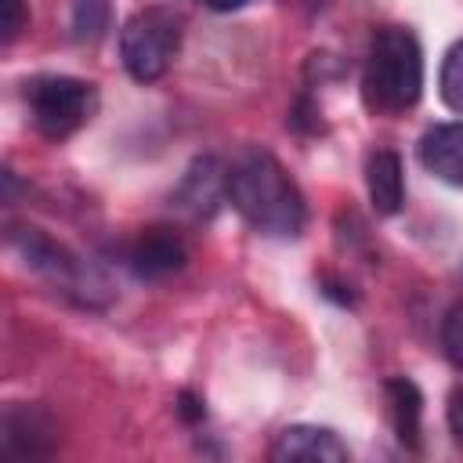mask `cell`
<instances>
[{"label":"cell","instance_id":"15","mask_svg":"<svg viewBox=\"0 0 463 463\" xmlns=\"http://www.w3.org/2000/svg\"><path fill=\"white\" fill-rule=\"evenodd\" d=\"M441 347H445L449 362L456 369H463V300L456 307H449V315L441 322Z\"/></svg>","mask_w":463,"mask_h":463},{"label":"cell","instance_id":"14","mask_svg":"<svg viewBox=\"0 0 463 463\" xmlns=\"http://www.w3.org/2000/svg\"><path fill=\"white\" fill-rule=\"evenodd\" d=\"M441 98H445V105L452 109V112H459L463 116V40L459 43H452L449 51H445V61H441Z\"/></svg>","mask_w":463,"mask_h":463},{"label":"cell","instance_id":"11","mask_svg":"<svg viewBox=\"0 0 463 463\" xmlns=\"http://www.w3.org/2000/svg\"><path fill=\"white\" fill-rule=\"evenodd\" d=\"M365 188H369V203L376 213L394 217L405 203V170L398 152L391 148H376L365 163Z\"/></svg>","mask_w":463,"mask_h":463},{"label":"cell","instance_id":"10","mask_svg":"<svg viewBox=\"0 0 463 463\" xmlns=\"http://www.w3.org/2000/svg\"><path fill=\"white\" fill-rule=\"evenodd\" d=\"M420 163L434 177L463 188V123H434L420 137Z\"/></svg>","mask_w":463,"mask_h":463},{"label":"cell","instance_id":"1","mask_svg":"<svg viewBox=\"0 0 463 463\" xmlns=\"http://www.w3.org/2000/svg\"><path fill=\"white\" fill-rule=\"evenodd\" d=\"M232 206L271 239H297L307 224V203L297 181L268 148H246L228 166Z\"/></svg>","mask_w":463,"mask_h":463},{"label":"cell","instance_id":"6","mask_svg":"<svg viewBox=\"0 0 463 463\" xmlns=\"http://www.w3.org/2000/svg\"><path fill=\"white\" fill-rule=\"evenodd\" d=\"M224 195H228V166L217 156H199L177 181L170 203L188 221H210Z\"/></svg>","mask_w":463,"mask_h":463},{"label":"cell","instance_id":"5","mask_svg":"<svg viewBox=\"0 0 463 463\" xmlns=\"http://www.w3.org/2000/svg\"><path fill=\"white\" fill-rule=\"evenodd\" d=\"M25 98H29V116L36 130L51 141L76 134L94 116V105H98L94 83L76 76H40L29 83Z\"/></svg>","mask_w":463,"mask_h":463},{"label":"cell","instance_id":"3","mask_svg":"<svg viewBox=\"0 0 463 463\" xmlns=\"http://www.w3.org/2000/svg\"><path fill=\"white\" fill-rule=\"evenodd\" d=\"M7 242H11V250L22 257V264L29 271H36L47 286L65 293L72 304H80V307H105L112 300L116 289L109 286V279L94 264L76 257L65 242L51 239L43 228H36V224H11L7 228Z\"/></svg>","mask_w":463,"mask_h":463},{"label":"cell","instance_id":"9","mask_svg":"<svg viewBox=\"0 0 463 463\" xmlns=\"http://www.w3.org/2000/svg\"><path fill=\"white\" fill-rule=\"evenodd\" d=\"M54 423L43 409L36 405H11L4 412V452L7 456H18V459H36V456H47L54 449Z\"/></svg>","mask_w":463,"mask_h":463},{"label":"cell","instance_id":"13","mask_svg":"<svg viewBox=\"0 0 463 463\" xmlns=\"http://www.w3.org/2000/svg\"><path fill=\"white\" fill-rule=\"evenodd\" d=\"M109 0H72L69 7V33L76 43H98L109 29Z\"/></svg>","mask_w":463,"mask_h":463},{"label":"cell","instance_id":"7","mask_svg":"<svg viewBox=\"0 0 463 463\" xmlns=\"http://www.w3.org/2000/svg\"><path fill=\"white\" fill-rule=\"evenodd\" d=\"M188 260V246L174 228H145L123 246V264L134 279L159 282L174 271H181Z\"/></svg>","mask_w":463,"mask_h":463},{"label":"cell","instance_id":"2","mask_svg":"<svg viewBox=\"0 0 463 463\" xmlns=\"http://www.w3.org/2000/svg\"><path fill=\"white\" fill-rule=\"evenodd\" d=\"M423 94V51L412 29L380 25L362 69V101L376 116H402Z\"/></svg>","mask_w":463,"mask_h":463},{"label":"cell","instance_id":"18","mask_svg":"<svg viewBox=\"0 0 463 463\" xmlns=\"http://www.w3.org/2000/svg\"><path fill=\"white\" fill-rule=\"evenodd\" d=\"M449 430L463 445V387L452 391V398H449Z\"/></svg>","mask_w":463,"mask_h":463},{"label":"cell","instance_id":"12","mask_svg":"<svg viewBox=\"0 0 463 463\" xmlns=\"http://www.w3.org/2000/svg\"><path fill=\"white\" fill-rule=\"evenodd\" d=\"M387 394V412L394 423V434L405 449H420V420H423V394L409 376H391L383 383Z\"/></svg>","mask_w":463,"mask_h":463},{"label":"cell","instance_id":"19","mask_svg":"<svg viewBox=\"0 0 463 463\" xmlns=\"http://www.w3.org/2000/svg\"><path fill=\"white\" fill-rule=\"evenodd\" d=\"M250 0H206V7L210 11H239V7H246Z\"/></svg>","mask_w":463,"mask_h":463},{"label":"cell","instance_id":"16","mask_svg":"<svg viewBox=\"0 0 463 463\" xmlns=\"http://www.w3.org/2000/svg\"><path fill=\"white\" fill-rule=\"evenodd\" d=\"M25 22H29V11L22 0H0V43H14Z\"/></svg>","mask_w":463,"mask_h":463},{"label":"cell","instance_id":"17","mask_svg":"<svg viewBox=\"0 0 463 463\" xmlns=\"http://www.w3.org/2000/svg\"><path fill=\"white\" fill-rule=\"evenodd\" d=\"M177 412H181L184 423H199V420L206 416V405H203V398H195L192 391H181V398H177Z\"/></svg>","mask_w":463,"mask_h":463},{"label":"cell","instance_id":"4","mask_svg":"<svg viewBox=\"0 0 463 463\" xmlns=\"http://www.w3.org/2000/svg\"><path fill=\"white\" fill-rule=\"evenodd\" d=\"M177 51H181V18L170 7L134 11L119 29V58L137 83L163 80Z\"/></svg>","mask_w":463,"mask_h":463},{"label":"cell","instance_id":"8","mask_svg":"<svg viewBox=\"0 0 463 463\" xmlns=\"http://www.w3.org/2000/svg\"><path fill=\"white\" fill-rule=\"evenodd\" d=\"M275 463H347L351 449L336 438V430L318 423H293L279 430L268 452Z\"/></svg>","mask_w":463,"mask_h":463}]
</instances>
